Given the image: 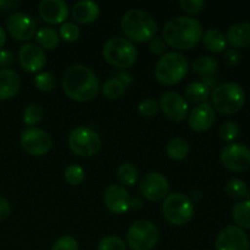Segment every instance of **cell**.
Wrapping results in <instances>:
<instances>
[{
	"mask_svg": "<svg viewBox=\"0 0 250 250\" xmlns=\"http://www.w3.org/2000/svg\"><path fill=\"white\" fill-rule=\"evenodd\" d=\"M19 5V1H11V0H0V11H7L14 9Z\"/></svg>",
	"mask_w": 250,
	"mask_h": 250,
	"instance_id": "cell-45",
	"label": "cell"
},
{
	"mask_svg": "<svg viewBox=\"0 0 250 250\" xmlns=\"http://www.w3.org/2000/svg\"><path fill=\"white\" fill-rule=\"evenodd\" d=\"M68 146L73 154L82 158L95 155L102 146L99 134L92 128L80 126L73 129L68 136Z\"/></svg>",
	"mask_w": 250,
	"mask_h": 250,
	"instance_id": "cell-9",
	"label": "cell"
},
{
	"mask_svg": "<svg viewBox=\"0 0 250 250\" xmlns=\"http://www.w3.org/2000/svg\"><path fill=\"white\" fill-rule=\"evenodd\" d=\"M11 214V207L7 199L0 195V221H4Z\"/></svg>",
	"mask_w": 250,
	"mask_h": 250,
	"instance_id": "cell-44",
	"label": "cell"
},
{
	"mask_svg": "<svg viewBox=\"0 0 250 250\" xmlns=\"http://www.w3.org/2000/svg\"><path fill=\"white\" fill-rule=\"evenodd\" d=\"M166 151H167L168 158L172 160H183L187 158L188 153H189V144L186 139L180 138H172L166 146Z\"/></svg>",
	"mask_w": 250,
	"mask_h": 250,
	"instance_id": "cell-28",
	"label": "cell"
},
{
	"mask_svg": "<svg viewBox=\"0 0 250 250\" xmlns=\"http://www.w3.org/2000/svg\"><path fill=\"white\" fill-rule=\"evenodd\" d=\"M220 159L227 170L242 172L250 167V149L244 144H229L221 150Z\"/></svg>",
	"mask_w": 250,
	"mask_h": 250,
	"instance_id": "cell-11",
	"label": "cell"
},
{
	"mask_svg": "<svg viewBox=\"0 0 250 250\" xmlns=\"http://www.w3.org/2000/svg\"><path fill=\"white\" fill-rule=\"evenodd\" d=\"M192 68L195 73L203 76V78H209L215 75L219 68V63L211 56H199L193 61Z\"/></svg>",
	"mask_w": 250,
	"mask_h": 250,
	"instance_id": "cell-25",
	"label": "cell"
},
{
	"mask_svg": "<svg viewBox=\"0 0 250 250\" xmlns=\"http://www.w3.org/2000/svg\"><path fill=\"white\" fill-rule=\"evenodd\" d=\"M80 27L73 22H63L59 29V37L67 43H73L80 38Z\"/></svg>",
	"mask_w": 250,
	"mask_h": 250,
	"instance_id": "cell-32",
	"label": "cell"
},
{
	"mask_svg": "<svg viewBox=\"0 0 250 250\" xmlns=\"http://www.w3.org/2000/svg\"><path fill=\"white\" fill-rule=\"evenodd\" d=\"M6 27L10 36L19 42L29 41L37 33V26L34 20L29 15L21 11L10 15L6 21Z\"/></svg>",
	"mask_w": 250,
	"mask_h": 250,
	"instance_id": "cell-12",
	"label": "cell"
},
{
	"mask_svg": "<svg viewBox=\"0 0 250 250\" xmlns=\"http://www.w3.org/2000/svg\"><path fill=\"white\" fill-rule=\"evenodd\" d=\"M210 97V87L204 82H192L186 87L185 99L192 104H203Z\"/></svg>",
	"mask_w": 250,
	"mask_h": 250,
	"instance_id": "cell-24",
	"label": "cell"
},
{
	"mask_svg": "<svg viewBox=\"0 0 250 250\" xmlns=\"http://www.w3.org/2000/svg\"><path fill=\"white\" fill-rule=\"evenodd\" d=\"M20 143L27 154L33 156H42L45 155L50 150L53 142L49 133H46L45 131L31 127L22 132Z\"/></svg>",
	"mask_w": 250,
	"mask_h": 250,
	"instance_id": "cell-10",
	"label": "cell"
},
{
	"mask_svg": "<svg viewBox=\"0 0 250 250\" xmlns=\"http://www.w3.org/2000/svg\"><path fill=\"white\" fill-rule=\"evenodd\" d=\"M5 43H6V32L0 26V49L5 45Z\"/></svg>",
	"mask_w": 250,
	"mask_h": 250,
	"instance_id": "cell-46",
	"label": "cell"
},
{
	"mask_svg": "<svg viewBox=\"0 0 250 250\" xmlns=\"http://www.w3.org/2000/svg\"><path fill=\"white\" fill-rule=\"evenodd\" d=\"M139 189L149 202H160L167 197L168 181L163 173L149 172L141 180Z\"/></svg>",
	"mask_w": 250,
	"mask_h": 250,
	"instance_id": "cell-13",
	"label": "cell"
},
{
	"mask_svg": "<svg viewBox=\"0 0 250 250\" xmlns=\"http://www.w3.org/2000/svg\"><path fill=\"white\" fill-rule=\"evenodd\" d=\"M149 50L154 55H164L166 50V43L164 42L163 38L160 37H154L150 42H149Z\"/></svg>",
	"mask_w": 250,
	"mask_h": 250,
	"instance_id": "cell-41",
	"label": "cell"
},
{
	"mask_svg": "<svg viewBox=\"0 0 250 250\" xmlns=\"http://www.w3.org/2000/svg\"><path fill=\"white\" fill-rule=\"evenodd\" d=\"M219 134L221 137L222 141L225 142H232L238 137L239 134V127L238 125L234 124L232 121H227L224 122L221 125L219 129Z\"/></svg>",
	"mask_w": 250,
	"mask_h": 250,
	"instance_id": "cell-37",
	"label": "cell"
},
{
	"mask_svg": "<svg viewBox=\"0 0 250 250\" xmlns=\"http://www.w3.org/2000/svg\"><path fill=\"white\" fill-rule=\"evenodd\" d=\"M212 106L225 115L241 111L246 103V92L238 83L227 82L216 85L211 93Z\"/></svg>",
	"mask_w": 250,
	"mask_h": 250,
	"instance_id": "cell-4",
	"label": "cell"
},
{
	"mask_svg": "<svg viewBox=\"0 0 250 250\" xmlns=\"http://www.w3.org/2000/svg\"><path fill=\"white\" fill-rule=\"evenodd\" d=\"M98 250H127V246L120 237L107 236L100 239Z\"/></svg>",
	"mask_w": 250,
	"mask_h": 250,
	"instance_id": "cell-35",
	"label": "cell"
},
{
	"mask_svg": "<svg viewBox=\"0 0 250 250\" xmlns=\"http://www.w3.org/2000/svg\"><path fill=\"white\" fill-rule=\"evenodd\" d=\"M55 77L50 72H39L34 78V84L42 92H50L55 87Z\"/></svg>",
	"mask_w": 250,
	"mask_h": 250,
	"instance_id": "cell-36",
	"label": "cell"
},
{
	"mask_svg": "<svg viewBox=\"0 0 250 250\" xmlns=\"http://www.w3.org/2000/svg\"><path fill=\"white\" fill-rule=\"evenodd\" d=\"M188 61L183 54L170 51L161 56L155 65V77L161 84L173 85L188 73Z\"/></svg>",
	"mask_w": 250,
	"mask_h": 250,
	"instance_id": "cell-5",
	"label": "cell"
},
{
	"mask_svg": "<svg viewBox=\"0 0 250 250\" xmlns=\"http://www.w3.org/2000/svg\"><path fill=\"white\" fill-rule=\"evenodd\" d=\"M117 178L122 186L131 187V186L136 185V182L138 181V171H137L136 166L132 164H121L117 168Z\"/></svg>",
	"mask_w": 250,
	"mask_h": 250,
	"instance_id": "cell-31",
	"label": "cell"
},
{
	"mask_svg": "<svg viewBox=\"0 0 250 250\" xmlns=\"http://www.w3.org/2000/svg\"><path fill=\"white\" fill-rule=\"evenodd\" d=\"M63 176H65L66 182L72 186H77L82 183L83 180H84V170L80 165L73 164V165L66 167Z\"/></svg>",
	"mask_w": 250,
	"mask_h": 250,
	"instance_id": "cell-34",
	"label": "cell"
},
{
	"mask_svg": "<svg viewBox=\"0 0 250 250\" xmlns=\"http://www.w3.org/2000/svg\"><path fill=\"white\" fill-rule=\"evenodd\" d=\"M158 242V227L149 220L133 222L127 231V244L132 250H151Z\"/></svg>",
	"mask_w": 250,
	"mask_h": 250,
	"instance_id": "cell-8",
	"label": "cell"
},
{
	"mask_svg": "<svg viewBox=\"0 0 250 250\" xmlns=\"http://www.w3.org/2000/svg\"><path fill=\"white\" fill-rule=\"evenodd\" d=\"M19 61L21 67L29 73H37L46 65V56L43 49L34 43H26L20 48Z\"/></svg>",
	"mask_w": 250,
	"mask_h": 250,
	"instance_id": "cell-16",
	"label": "cell"
},
{
	"mask_svg": "<svg viewBox=\"0 0 250 250\" xmlns=\"http://www.w3.org/2000/svg\"><path fill=\"white\" fill-rule=\"evenodd\" d=\"M126 84L119 78H109L102 85V93L109 99H119L125 94Z\"/></svg>",
	"mask_w": 250,
	"mask_h": 250,
	"instance_id": "cell-30",
	"label": "cell"
},
{
	"mask_svg": "<svg viewBox=\"0 0 250 250\" xmlns=\"http://www.w3.org/2000/svg\"><path fill=\"white\" fill-rule=\"evenodd\" d=\"M39 16L50 24L63 23L68 17V6L63 0H42L38 5Z\"/></svg>",
	"mask_w": 250,
	"mask_h": 250,
	"instance_id": "cell-18",
	"label": "cell"
},
{
	"mask_svg": "<svg viewBox=\"0 0 250 250\" xmlns=\"http://www.w3.org/2000/svg\"><path fill=\"white\" fill-rule=\"evenodd\" d=\"M105 207L114 214H125L132 207V200L128 190L119 185H111L105 189Z\"/></svg>",
	"mask_w": 250,
	"mask_h": 250,
	"instance_id": "cell-17",
	"label": "cell"
},
{
	"mask_svg": "<svg viewBox=\"0 0 250 250\" xmlns=\"http://www.w3.org/2000/svg\"><path fill=\"white\" fill-rule=\"evenodd\" d=\"M62 88L70 99L90 102L99 92V81L92 68L78 63L70 66L63 73Z\"/></svg>",
	"mask_w": 250,
	"mask_h": 250,
	"instance_id": "cell-1",
	"label": "cell"
},
{
	"mask_svg": "<svg viewBox=\"0 0 250 250\" xmlns=\"http://www.w3.org/2000/svg\"><path fill=\"white\" fill-rule=\"evenodd\" d=\"M164 42L177 50H190L203 37V27L198 20L189 16L171 19L163 29Z\"/></svg>",
	"mask_w": 250,
	"mask_h": 250,
	"instance_id": "cell-2",
	"label": "cell"
},
{
	"mask_svg": "<svg viewBox=\"0 0 250 250\" xmlns=\"http://www.w3.org/2000/svg\"><path fill=\"white\" fill-rule=\"evenodd\" d=\"M37 37V43L41 46L42 49H46V50H51V49H55L59 45V42H60V37L59 33L51 27H43V28L39 29L36 33Z\"/></svg>",
	"mask_w": 250,
	"mask_h": 250,
	"instance_id": "cell-27",
	"label": "cell"
},
{
	"mask_svg": "<svg viewBox=\"0 0 250 250\" xmlns=\"http://www.w3.org/2000/svg\"><path fill=\"white\" fill-rule=\"evenodd\" d=\"M163 214L171 225L183 226L192 220L194 215V207L187 195L172 193L164 199Z\"/></svg>",
	"mask_w": 250,
	"mask_h": 250,
	"instance_id": "cell-7",
	"label": "cell"
},
{
	"mask_svg": "<svg viewBox=\"0 0 250 250\" xmlns=\"http://www.w3.org/2000/svg\"><path fill=\"white\" fill-rule=\"evenodd\" d=\"M103 56L114 67L128 68L136 62L137 48L125 37H112L104 44Z\"/></svg>",
	"mask_w": 250,
	"mask_h": 250,
	"instance_id": "cell-6",
	"label": "cell"
},
{
	"mask_svg": "<svg viewBox=\"0 0 250 250\" xmlns=\"http://www.w3.org/2000/svg\"><path fill=\"white\" fill-rule=\"evenodd\" d=\"M204 0H181L180 6L186 14L197 15L204 9Z\"/></svg>",
	"mask_w": 250,
	"mask_h": 250,
	"instance_id": "cell-40",
	"label": "cell"
},
{
	"mask_svg": "<svg viewBox=\"0 0 250 250\" xmlns=\"http://www.w3.org/2000/svg\"><path fill=\"white\" fill-rule=\"evenodd\" d=\"M121 29L128 41L144 43L154 38L158 31V24L149 12L132 9L122 16Z\"/></svg>",
	"mask_w": 250,
	"mask_h": 250,
	"instance_id": "cell-3",
	"label": "cell"
},
{
	"mask_svg": "<svg viewBox=\"0 0 250 250\" xmlns=\"http://www.w3.org/2000/svg\"><path fill=\"white\" fill-rule=\"evenodd\" d=\"M20 76L10 68L0 70V100H7L14 97L20 89Z\"/></svg>",
	"mask_w": 250,
	"mask_h": 250,
	"instance_id": "cell-21",
	"label": "cell"
},
{
	"mask_svg": "<svg viewBox=\"0 0 250 250\" xmlns=\"http://www.w3.org/2000/svg\"><path fill=\"white\" fill-rule=\"evenodd\" d=\"M215 122V110L208 103L197 105L188 116V125L195 132H205L212 127Z\"/></svg>",
	"mask_w": 250,
	"mask_h": 250,
	"instance_id": "cell-19",
	"label": "cell"
},
{
	"mask_svg": "<svg viewBox=\"0 0 250 250\" xmlns=\"http://www.w3.org/2000/svg\"><path fill=\"white\" fill-rule=\"evenodd\" d=\"M159 106L163 110L164 115L173 122H181L187 117L188 103L177 92L168 90L164 93L160 98Z\"/></svg>",
	"mask_w": 250,
	"mask_h": 250,
	"instance_id": "cell-14",
	"label": "cell"
},
{
	"mask_svg": "<svg viewBox=\"0 0 250 250\" xmlns=\"http://www.w3.org/2000/svg\"><path fill=\"white\" fill-rule=\"evenodd\" d=\"M216 250H250L248 236L237 226H227L222 229L215 242Z\"/></svg>",
	"mask_w": 250,
	"mask_h": 250,
	"instance_id": "cell-15",
	"label": "cell"
},
{
	"mask_svg": "<svg viewBox=\"0 0 250 250\" xmlns=\"http://www.w3.org/2000/svg\"><path fill=\"white\" fill-rule=\"evenodd\" d=\"M226 194L232 199H246L250 197V190L244 181L232 178L226 185Z\"/></svg>",
	"mask_w": 250,
	"mask_h": 250,
	"instance_id": "cell-29",
	"label": "cell"
},
{
	"mask_svg": "<svg viewBox=\"0 0 250 250\" xmlns=\"http://www.w3.org/2000/svg\"><path fill=\"white\" fill-rule=\"evenodd\" d=\"M71 14H72L73 20L77 23L82 24H89L97 21L99 17L100 9L99 5L92 0H81L77 1L71 9Z\"/></svg>",
	"mask_w": 250,
	"mask_h": 250,
	"instance_id": "cell-20",
	"label": "cell"
},
{
	"mask_svg": "<svg viewBox=\"0 0 250 250\" xmlns=\"http://www.w3.org/2000/svg\"><path fill=\"white\" fill-rule=\"evenodd\" d=\"M227 43L234 48H247L250 45V23L239 22L227 31Z\"/></svg>",
	"mask_w": 250,
	"mask_h": 250,
	"instance_id": "cell-22",
	"label": "cell"
},
{
	"mask_svg": "<svg viewBox=\"0 0 250 250\" xmlns=\"http://www.w3.org/2000/svg\"><path fill=\"white\" fill-rule=\"evenodd\" d=\"M42 119H43V110L39 105H28L23 110V122L27 126H36L42 121Z\"/></svg>",
	"mask_w": 250,
	"mask_h": 250,
	"instance_id": "cell-33",
	"label": "cell"
},
{
	"mask_svg": "<svg viewBox=\"0 0 250 250\" xmlns=\"http://www.w3.org/2000/svg\"><path fill=\"white\" fill-rule=\"evenodd\" d=\"M241 60V54L238 53V50L236 49H231V50H227L224 55V61L227 66L229 67H233Z\"/></svg>",
	"mask_w": 250,
	"mask_h": 250,
	"instance_id": "cell-42",
	"label": "cell"
},
{
	"mask_svg": "<svg viewBox=\"0 0 250 250\" xmlns=\"http://www.w3.org/2000/svg\"><path fill=\"white\" fill-rule=\"evenodd\" d=\"M51 250H78V242L72 236H62L53 244Z\"/></svg>",
	"mask_w": 250,
	"mask_h": 250,
	"instance_id": "cell-39",
	"label": "cell"
},
{
	"mask_svg": "<svg viewBox=\"0 0 250 250\" xmlns=\"http://www.w3.org/2000/svg\"><path fill=\"white\" fill-rule=\"evenodd\" d=\"M232 219L239 229H250V199L237 203L232 209Z\"/></svg>",
	"mask_w": 250,
	"mask_h": 250,
	"instance_id": "cell-26",
	"label": "cell"
},
{
	"mask_svg": "<svg viewBox=\"0 0 250 250\" xmlns=\"http://www.w3.org/2000/svg\"><path fill=\"white\" fill-rule=\"evenodd\" d=\"M203 44L205 48L211 53H222L227 46V39L222 32L219 29H208L203 33L202 37Z\"/></svg>",
	"mask_w": 250,
	"mask_h": 250,
	"instance_id": "cell-23",
	"label": "cell"
},
{
	"mask_svg": "<svg viewBox=\"0 0 250 250\" xmlns=\"http://www.w3.org/2000/svg\"><path fill=\"white\" fill-rule=\"evenodd\" d=\"M159 109H160L159 103L151 98L142 100L138 105V111L143 117H153L154 115L158 114Z\"/></svg>",
	"mask_w": 250,
	"mask_h": 250,
	"instance_id": "cell-38",
	"label": "cell"
},
{
	"mask_svg": "<svg viewBox=\"0 0 250 250\" xmlns=\"http://www.w3.org/2000/svg\"><path fill=\"white\" fill-rule=\"evenodd\" d=\"M14 54L10 50H0V67L9 68L14 65Z\"/></svg>",
	"mask_w": 250,
	"mask_h": 250,
	"instance_id": "cell-43",
	"label": "cell"
}]
</instances>
